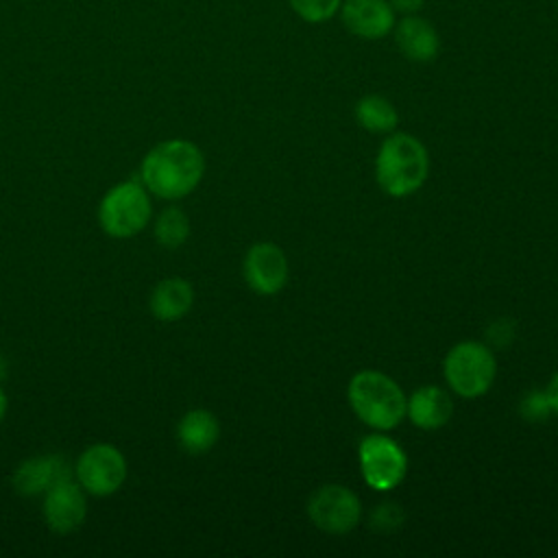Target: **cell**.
<instances>
[{"label":"cell","mask_w":558,"mask_h":558,"mask_svg":"<svg viewBox=\"0 0 558 558\" xmlns=\"http://www.w3.org/2000/svg\"><path fill=\"white\" fill-rule=\"evenodd\" d=\"M429 155L423 142L410 133L388 135L375 159L379 187L395 198L414 194L427 179Z\"/></svg>","instance_id":"7a4b0ae2"},{"label":"cell","mask_w":558,"mask_h":558,"mask_svg":"<svg viewBox=\"0 0 558 558\" xmlns=\"http://www.w3.org/2000/svg\"><path fill=\"white\" fill-rule=\"evenodd\" d=\"M7 373H9V362L4 355H0V381L7 377Z\"/></svg>","instance_id":"d4e9b609"},{"label":"cell","mask_w":558,"mask_h":558,"mask_svg":"<svg viewBox=\"0 0 558 558\" xmlns=\"http://www.w3.org/2000/svg\"><path fill=\"white\" fill-rule=\"evenodd\" d=\"M150 220V196L144 183L122 181L113 185L100 201L98 222L113 238H131Z\"/></svg>","instance_id":"5b68a950"},{"label":"cell","mask_w":558,"mask_h":558,"mask_svg":"<svg viewBox=\"0 0 558 558\" xmlns=\"http://www.w3.org/2000/svg\"><path fill=\"white\" fill-rule=\"evenodd\" d=\"M142 183L159 198H183L205 174L201 148L187 140H168L150 148L142 161Z\"/></svg>","instance_id":"6da1fadb"},{"label":"cell","mask_w":558,"mask_h":558,"mask_svg":"<svg viewBox=\"0 0 558 558\" xmlns=\"http://www.w3.org/2000/svg\"><path fill=\"white\" fill-rule=\"evenodd\" d=\"M190 235V220L179 207H168L157 216L155 238L166 248H179Z\"/></svg>","instance_id":"ac0fdd59"},{"label":"cell","mask_w":558,"mask_h":558,"mask_svg":"<svg viewBox=\"0 0 558 558\" xmlns=\"http://www.w3.org/2000/svg\"><path fill=\"white\" fill-rule=\"evenodd\" d=\"M521 410H523L525 418H530V421H541V418H545L547 412H551L545 392H532V395H527L525 401H523V405H521Z\"/></svg>","instance_id":"44dd1931"},{"label":"cell","mask_w":558,"mask_h":558,"mask_svg":"<svg viewBox=\"0 0 558 558\" xmlns=\"http://www.w3.org/2000/svg\"><path fill=\"white\" fill-rule=\"evenodd\" d=\"M288 2L292 11L310 24L327 22L340 11V4H342V0H288Z\"/></svg>","instance_id":"d6986e66"},{"label":"cell","mask_w":558,"mask_h":558,"mask_svg":"<svg viewBox=\"0 0 558 558\" xmlns=\"http://www.w3.org/2000/svg\"><path fill=\"white\" fill-rule=\"evenodd\" d=\"M355 120L371 133H390L397 126L399 116L388 98L379 94H368L357 100Z\"/></svg>","instance_id":"e0dca14e"},{"label":"cell","mask_w":558,"mask_h":558,"mask_svg":"<svg viewBox=\"0 0 558 558\" xmlns=\"http://www.w3.org/2000/svg\"><path fill=\"white\" fill-rule=\"evenodd\" d=\"M307 514L318 530L327 534H347L360 523L362 504L351 488L327 484L312 493Z\"/></svg>","instance_id":"52a82bcc"},{"label":"cell","mask_w":558,"mask_h":558,"mask_svg":"<svg viewBox=\"0 0 558 558\" xmlns=\"http://www.w3.org/2000/svg\"><path fill=\"white\" fill-rule=\"evenodd\" d=\"M388 2L395 13H403V15H416L425 4V0H388Z\"/></svg>","instance_id":"7402d4cb"},{"label":"cell","mask_w":558,"mask_h":558,"mask_svg":"<svg viewBox=\"0 0 558 558\" xmlns=\"http://www.w3.org/2000/svg\"><path fill=\"white\" fill-rule=\"evenodd\" d=\"M371 523L373 527L377 530H392L401 523V510L395 506V504H381L373 517H371Z\"/></svg>","instance_id":"ffe728a7"},{"label":"cell","mask_w":558,"mask_h":558,"mask_svg":"<svg viewBox=\"0 0 558 558\" xmlns=\"http://www.w3.org/2000/svg\"><path fill=\"white\" fill-rule=\"evenodd\" d=\"M355 416L373 429L386 432L405 418L408 397L399 384L379 371H360L347 390Z\"/></svg>","instance_id":"3957f363"},{"label":"cell","mask_w":558,"mask_h":558,"mask_svg":"<svg viewBox=\"0 0 558 558\" xmlns=\"http://www.w3.org/2000/svg\"><path fill=\"white\" fill-rule=\"evenodd\" d=\"M451 414V397L438 386H423L414 390L405 403V416L421 429H438L449 423Z\"/></svg>","instance_id":"5bb4252c"},{"label":"cell","mask_w":558,"mask_h":558,"mask_svg":"<svg viewBox=\"0 0 558 558\" xmlns=\"http://www.w3.org/2000/svg\"><path fill=\"white\" fill-rule=\"evenodd\" d=\"M244 279L257 294H277L288 283V257L272 242H257L246 251Z\"/></svg>","instance_id":"9c48e42d"},{"label":"cell","mask_w":558,"mask_h":558,"mask_svg":"<svg viewBox=\"0 0 558 558\" xmlns=\"http://www.w3.org/2000/svg\"><path fill=\"white\" fill-rule=\"evenodd\" d=\"M70 477V466L61 456H39L20 464L13 473V488L20 495H46L54 484Z\"/></svg>","instance_id":"7c38bea8"},{"label":"cell","mask_w":558,"mask_h":558,"mask_svg":"<svg viewBox=\"0 0 558 558\" xmlns=\"http://www.w3.org/2000/svg\"><path fill=\"white\" fill-rule=\"evenodd\" d=\"M76 482L83 490L96 497L116 493L126 480V460L113 445H92L76 460Z\"/></svg>","instance_id":"ba28073f"},{"label":"cell","mask_w":558,"mask_h":558,"mask_svg":"<svg viewBox=\"0 0 558 558\" xmlns=\"http://www.w3.org/2000/svg\"><path fill=\"white\" fill-rule=\"evenodd\" d=\"M194 303V290L185 279L170 277L155 286L150 294V312L159 320H179L183 318Z\"/></svg>","instance_id":"2e32d148"},{"label":"cell","mask_w":558,"mask_h":558,"mask_svg":"<svg viewBox=\"0 0 558 558\" xmlns=\"http://www.w3.org/2000/svg\"><path fill=\"white\" fill-rule=\"evenodd\" d=\"M344 28L362 39H381L395 28V11L388 0H342Z\"/></svg>","instance_id":"8fae6325"},{"label":"cell","mask_w":558,"mask_h":558,"mask_svg":"<svg viewBox=\"0 0 558 558\" xmlns=\"http://www.w3.org/2000/svg\"><path fill=\"white\" fill-rule=\"evenodd\" d=\"M87 514V504H85V493L78 482L72 477L54 484L44 499V517L50 530L59 534L74 532L81 527L83 519Z\"/></svg>","instance_id":"30bf717a"},{"label":"cell","mask_w":558,"mask_h":558,"mask_svg":"<svg viewBox=\"0 0 558 558\" xmlns=\"http://www.w3.org/2000/svg\"><path fill=\"white\" fill-rule=\"evenodd\" d=\"M218 436H220V425L209 410H190L187 414H183V418L177 425L179 445L192 456H201L209 451L216 445Z\"/></svg>","instance_id":"9a60e30c"},{"label":"cell","mask_w":558,"mask_h":558,"mask_svg":"<svg viewBox=\"0 0 558 558\" xmlns=\"http://www.w3.org/2000/svg\"><path fill=\"white\" fill-rule=\"evenodd\" d=\"M7 405H9L7 395H4V390L0 388V421H2V418H4V414H7Z\"/></svg>","instance_id":"cb8c5ba5"},{"label":"cell","mask_w":558,"mask_h":558,"mask_svg":"<svg viewBox=\"0 0 558 558\" xmlns=\"http://www.w3.org/2000/svg\"><path fill=\"white\" fill-rule=\"evenodd\" d=\"M545 395H547V401H549L551 412L558 414V373L549 379V384H547V388H545Z\"/></svg>","instance_id":"603a6c76"},{"label":"cell","mask_w":558,"mask_h":558,"mask_svg":"<svg viewBox=\"0 0 558 558\" xmlns=\"http://www.w3.org/2000/svg\"><path fill=\"white\" fill-rule=\"evenodd\" d=\"M360 471L364 482L375 490H390L399 486L408 473V458L403 449L384 434H371L357 449Z\"/></svg>","instance_id":"8992f818"},{"label":"cell","mask_w":558,"mask_h":558,"mask_svg":"<svg viewBox=\"0 0 558 558\" xmlns=\"http://www.w3.org/2000/svg\"><path fill=\"white\" fill-rule=\"evenodd\" d=\"M395 44L408 61L429 63L440 52V37L432 22L418 15H405L399 24H395Z\"/></svg>","instance_id":"4fadbf2b"},{"label":"cell","mask_w":558,"mask_h":558,"mask_svg":"<svg viewBox=\"0 0 558 558\" xmlns=\"http://www.w3.org/2000/svg\"><path fill=\"white\" fill-rule=\"evenodd\" d=\"M442 373L453 392L464 399H475L488 392L497 375L493 351L475 340L458 342L449 349L442 362Z\"/></svg>","instance_id":"277c9868"}]
</instances>
